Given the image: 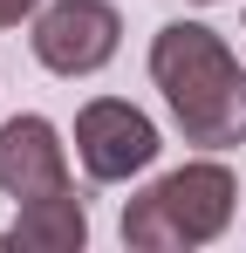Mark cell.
Returning <instances> with one entry per match:
<instances>
[{"label":"cell","instance_id":"277c9868","mask_svg":"<svg viewBox=\"0 0 246 253\" xmlns=\"http://www.w3.org/2000/svg\"><path fill=\"white\" fill-rule=\"evenodd\" d=\"M76 165L96 178V185H130V178H144V171L158 165L164 137L158 124L130 103V96H89L76 110Z\"/></svg>","mask_w":246,"mask_h":253},{"label":"cell","instance_id":"8992f818","mask_svg":"<svg viewBox=\"0 0 246 253\" xmlns=\"http://www.w3.org/2000/svg\"><path fill=\"white\" fill-rule=\"evenodd\" d=\"M7 247H28V253H82V247H89V212H82L76 185H69V192L21 199L14 226H7Z\"/></svg>","mask_w":246,"mask_h":253},{"label":"cell","instance_id":"6da1fadb","mask_svg":"<svg viewBox=\"0 0 246 253\" xmlns=\"http://www.w3.org/2000/svg\"><path fill=\"white\" fill-rule=\"evenodd\" d=\"M151 83L185 144L240 151L246 144V69L205 21H164L151 35Z\"/></svg>","mask_w":246,"mask_h":253},{"label":"cell","instance_id":"7a4b0ae2","mask_svg":"<svg viewBox=\"0 0 246 253\" xmlns=\"http://www.w3.org/2000/svg\"><path fill=\"white\" fill-rule=\"evenodd\" d=\"M233 206H240V178L212 158H192V165L164 171L158 185H144L130 206H123V247L130 253H192L226 240L233 226Z\"/></svg>","mask_w":246,"mask_h":253},{"label":"cell","instance_id":"3957f363","mask_svg":"<svg viewBox=\"0 0 246 253\" xmlns=\"http://www.w3.org/2000/svg\"><path fill=\"white\" fill-rule=\"evenodd\" d=\"M28 48L48 76L82 83V76H103L123 48V14L110 0H48L35 21H28Z\"/></svg>","mask_w":246,"mask_h":253},{"label":"cell","instance_id":"52a82bcc","mask_svg":"<svg viewBox=\"0 0 246 253\" xmlns=\"http://www.w3.org/2000/svg\"><path fill=\"white\" fill-rule=\"evenodd\" d=\"M48 0H0V28H21V21H35Z\"/></svg>","mask_w":246,"mask_h":253},{"label":"cell","instance_id":"ba28073f","mask_svg":"<svg viewBox=\"0 0 246 253\" xmlns=\"http://www.w3.org/2000/svg\"><path fill=\"white\" fill-rule=\"evenodd\" d=\"M192 7H219V0H192Z\"/></svg>","mask_w":246,"mask_h":253},{"label":"cell","instance_id":"5b68a950","mask_svg":"<svg viewBox=\"0 0 246 253\" xmlns=\"http://www.w3.org/2000/svg\"><path fill=\"white\" fill-rule=\"evenodd\" d=\"M69 144L76 137H62V130L35 117V110H21V117H7L0 124V199H41V192H69L76 185V165H69Z\"/></svg>","mask_w":246,"mask_h":253}]
</instances>
